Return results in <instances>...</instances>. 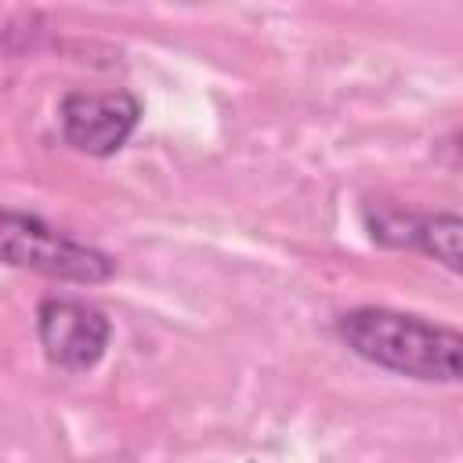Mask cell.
Here are the masks:
<instances>
[{"label":"cell","mask_w":463,"mask_h":463,"mask_svg":"<svg viewBox=\"0 0 463 463\" xmlns=\"http://www.w3.org/2000/svg\"><path fill=\"white\" fill-rule=\"evenodd\" d=\"M333 329L351 354L376 369L420 383H463V329L376 304L347 307Z\"/></svg>","instance_id":"obj_1"},{"label":"cell","mask_w":463,"mask_h":463,"mask_svg":"<svg viewBox=\"0 0 463 463\" xmlns=\"http://www.w3.org/2000/svg\"><path fill=\"white\" fill-rule=\"evenodd\" d=\"M0 253L11 268H29L36 275L76 286H98L116 271V260L105 250L11 206L0 213Z\"/></svg>","instance_id":"obj_2"},{"label":"cell","mask_w":463,"mask_h":463,"mask_svg":"<svg viewBox=\"0 0 463 463\" xmlns=\"http://www.w3.org/2000/svg\"><path fill=\"white\" fill-rule=\"evenodd\" d=\"M137 123H141V101L123 87H109V90L72 87L58 101V127L65 145L94 159L116 156L130 141Z\"/></svg>","instance_id":"obj_3"},{"label":"cell","mask_w":463,"mask_h":463,"mask_svg":"<svg viewBox=\"0 0 463 463\" xmlns=\"http://www.w3.org/2000/svg\"><path fill=\"white\" fill-rule=\"evenodd\" d=\"M36 340L51 365L65 373H87L101 362L112 340V322L90 300L47 297L36 307Z\"/></svg>","instance_id":"obj_4"},{"label":"cell","mask_w":463,"mask_h":463,"mask_svg":"<svg viewBox=\"0 0 463 463\" xmlns=\"http://www.w3.org/2000/svg\"><path fill=\"white\" fill-rule=\"evenodd\" d=\"M369 235L383 246H409L438 260L441 268L463 275V213H402V210H380L376 221H369Z\"/></svg>","instance_id":"obj_5"},{"label":"cell","mask_w":463,"mask_h":463,"mask_svg":"<svg viewBox=\"0 0 463 463\" xmlns=\"http://www.w3.org/2000/svg\"><path fill=\"white\" fill-rule=\"evenodd\" d=\"M456 145H459V152H463V134H459V137H456Z\"/></svg>","instance_id":"obj_6"}]
</instances>
